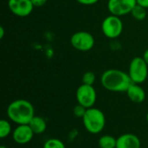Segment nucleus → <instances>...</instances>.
Masks as SVG:
<instances>
[{"label": "nucleus", "instance_id": "obj_1", "mask_svg": "<svg viewBox=\"0 0 148 148\" xmlns=\"http://www.w3.org/2000/svg\"><path fill=\"white\" fill-rule=\"evenodd\" d=\"M101 86L108 91L122 93L127 92L133 82L128 73L121 69H110L102 73L101 76Z\"/></svg>", "mask_w": 148, "mask_h": 148}, {"label": "nucleus", "instance_id": "obj_2", "mask_svg": "<svg viewBox=\"0 0 148 148\" xmlns=\"http://www.w3.org/2000/svg\"><path fill=\"white\" fill-rule=\"evenodd\" d=\"M7 116L10 121L17 125L29 124L35 116V108L27 100H15L7 108Z\"/></svg>", "mask_w": 148, "mask_h": 148}, {"label": "nucleus", "instance_id": "obj_3", "mask_svg": "<svg viewBox=\"0 0 148 148\" xmlns=\"http://www.w3.org/2000/svg\"><path fill=\"white\" fill-rule=\"evenodd\" d=\"M82 119L85 129L92 134H98L102 132L106 125L104 113L94 107L88 108Z\"/></svg>", "mask_w": 148, "mask_h": 148}, {"label": "nucleus", "instance_id": "obj_4", "mask_svg": "<svg viewBox=\"0 0 148 148\" xmlns=\"http://www.w3.org/2000/svg\"><path fill=\"white\" fill-rule=\"evenodd\" d=\"M128 75L134 83L141 84L147 79L148 64L143 57L137 56L132 59L128 67Z\"/></svg>", "mask_w": 148, "mask_h": 148}, {"label": "nucleus", "instance_id": "obj_5", "mask_svg": "<svg viewBox=\"0 0 148 148\" xmlns=\"http://www.w3.org/2000/svg\"><path fill=\"white\" fill-rule=\"evenodd\" d=\"M101 31L103 35L109 39L119 37L123 31V23L121 16L110 14L105 17L101 23Z\"/></svg>", "mask_w": 148, "mask_h": 148}, {"label": "nucleus", "instance_id": "obj_6", "mask_svg": "<svg viewBox=\"0 0 148 148\" xmlns=\"http://www.w3.org/2000/svg\"><path fill=\"white\" fill-rule=\"evenodd\" d=\"M72 47L81 52L91 50L95 46V37L88 31H77L70 37Z\"/></svg>", "mask_w": 148, "mask_h": 148}, {"label": "nucleus", "instance_id": "obj_7", "mask_svg": "<svg viewBox=\"0 0 148 148\" xmlns=\"http://www.w3.org/2000/svg\"><path fill=\"white\" fill-rule=\"evenodd\" d=\"M75 96L78 104L83 106L87 109L93 108L97 99L95 88L91 85H86L83 83L78 87Z\"/></svg>", "mask_w": 148, "mask_h": 148}, {"label": "nucleus", "instance_id": "obj_8", "mask_svg": "<svg viewBox=\"0 0 148 148\" xmlns=\"http://www.w3.org/2000/svg\"><path fill=\"white\" fill-rule=\"evenodd\" d=\"M136 4V0H108L107 6L110 14L122 16L130 14Z\"/></svg>", "mask_w": 148, "mask_h": 148}, {"label": "nucleus", "instance_id": "obj_9", "mask_svg": "<svg viewBox=\"0 0 148 148\" xmlns=\"http://www.w3.org/2000/svg\"><path fill=\"white\" fill-rule=\"evenodd\" d=\"M8 7L13 15L19 17L29 16L35 8L31 0H8Z\"/></svg>", "mask_w": 148, "mask_h": 148}, {"label": "nucleus", "instance_id": "obj_10", "mask_svg": "<svg viewBox=\"0 0 148 148\" xmlns=\"http://www.w3.org/2000/svg\"><path fill=\"white\" fill-rule=\"evenodd\" d=\"M35 134L29 126V124L25 125H17V127L12 132V139L14 142L18 145H25L29 143Z\"/></svg>", "mask_w": 148, "mask_h": 148}, {"label": "nucleus", "instance_id": "obj_11", "mask_svg": "<svg viewBox=\"0 0 148 148\" xmlns=\"http://www.w3.org/2000/svg\"><path fill=\"white\" fill-rule=\"evenodd\" d=\"M140 138L134 134H124L117 138L116 148H140Z\"/></svg>", "mask_w": 148, "mask_h": 148}, {"label": "nucleus", "instance_id": "obj_12", "mask_svg": "<svg viewBox=\"0 0 148 148\" xmlns=\"http://www.w3.org/2000/svg\"><path fill=\"white\" fill-rule=\"evenodd\" d=\"M127 95L128 99L134 103H142L146 99V92L140 84L132 83L127 90Z\"/></svg>", "mask_w": 148, "mask_h": 148}, {"label": "nucleus", "instance_id": "obj_13", "mask_svg": "<svg viewBox=\"0 0 148 148\" xmlns=\"http://www.w3.org/2000/svg\"><path fill=\"white\" fill-rule=\"evenodd\" d=\"M29 126L30 127L35 134H42L46 131L47 122L44 118L35 115L29 121Z\"/></svg>", "mask_w": 148, "mask_h": 148}, {"label": "nucleus", "instance_id": "obj_14", "mask_svg": "<svg viewBox=\"0 0 148 148\" xmlns=\"http://www.w3.org/2000/svg\"><path fill=\"white\" fill-rule=\"evenodd\" d=\"M117 139L109 134H105L100 137L98 145L100 148H116Z\"/></svg>", "mask_w": 148, "mask_h": 148}, {"label": "nucleus", "instance_id": "obj_15", "mask_svg": "<svg viewBox=\"0 0 148 148\" xmlns=\"http://www.w3.org/2000/svg\"><path fill=\"white\" fill-rule=\"evenodd\" d=\"M130 14L137 21H143L147 17V9L140 6V5H139V4H136L134 6V8L132 10Z\"/></svg>", "mask_w": 148, "mask_h": 148}, {"label": "nucleus", "instance_id": "obj_16", "mask_svg": "<svg viewBox=\"0 0 148 148\" xmlns=\"http://www.w3.org/2000/svg\"><path fill=\"white\" fill-rule=\"evenodd\" d=\"M11 134V125L7 120L0 121V138L5 139Z\"/></svg>", "mask_w": 148, "mask_h": 148}, {"label": "nucleus", "instance_id": "obj_17", "mask_svg": "<svg viewBox=\"0 0 148 148\" xmlns=\"http://www.w3.org/2000/svg\"><path fill=\"white\" fill-rule=\"evenodd\" d=\"M42 148H66V147L61 140L51 138L44 142Z\"/></svg>", "mask_w": 148, "mask_h": 148}, {"label": "nucleus", "instance_id": "obj_18", "mask_svg": "<svg viewBox=\"0 0 148 148\" xmlns=\"http://www.w3.org/2000/svg\"><path fill=\"white\" fill-rule=\"evenodd\" d=\"M95 80H96V76H95V74L92 71H87L83 74L82 75V83L83 84H86V85H91L93 86L94 83L95 82Z\"/></svg>", "mask_w": 148, "mask_h": 148}, {"label": "nucleus", "instance_id": "obj_19", "mask_svg": "<svg viewBox=\"0 0 148 148\" xmlns=\"http://www.w3.org/2000/svg\"><path fill=\"white\" fill-rule=\"evenodd\" d=\"M86 110H87V108H85L83 106L78 104L77 106H75V107L74 108V109H73V114H74L75 116H76V117H78V118H82L83 115H84L85 113H86Z\"/></svg>", "mask_w": 148, "mask_h": 148}, {"label": "nucleus", "instance_id": "obj_20", "mask_svg": "<svg viewBox=\"0 0 148 148\" xmlns=\"http://www.w3.org/2000/svg\"><path fill=\"white\" fill-rule=\"evenodd\" d=\"M76 1L83 5H93L99 2V0H76Z\"/></svg>", "mask_w": 148, "mask_h": 148}, {"label": "nucleus", "instance_id": "obj_21", "mask_svg": "<svg viewBox=\"0 0 148 148\" xmlns=\"http://www.w3.org/2000/svg\"><path fill=\"white\" fill-rule=\"evenodd\" d=\"M48 0H31L34 7H42L47 3Z\"/></svg>", "mask_w": 148, "mask_h": 148}, {"label": "nucleus", "instance_id": "obj_22", "mask_svg": "<svg viewBox=\"0 0 148 148\" xmlns=\"http://www.w3.org/2000/svg\"><path fill=\"white\" fill-rule=\"evenodd\" d=\"M137 1V4L148 9V0H136Z\"/></svg>", "mask_w": 148, "mask_h": 148}, {"label": "nucleus", "instance_id": "obj_23", "mask_svg": "<svg viewBox=\"0 0 148 148\" xmlns=\"http://www.w3.org/2000/svg\"><path fill=\"white\" fill-rule=\"evenodd\" d=\"M142 57L144 58V60L146 61V62L148 64V49H147L145 50V52H144Z\"/></svg>", "mask_w": 148, "mask_h": 148}, {"label": "nucleus", "instance_id": "obj_24", "mask_svg": "<svg viewBox=\"0 0 148 148\" xmlns=\"http://www.w3.org/2000/svg\"><path fill=\"white\" fill-rule=\"evenodd\" d=\"M4 36V28L3 26L0 27V39H3Z\"/></svg>", "mask_w": 148, "mask_h": 148}, {"label": "nucleus", "instance_id": "obj_25", "mask_svg": "<svg viewBox=\"0 0 148 148\" xmlns=\"http://www.w3.org/2000/svg\"><path fill=\"white\" fill-rule=\"evenodd\" d=\"M0 148H8V147H5V146H1Z\"/></svg>", "mask_w": 148, "mask_h": 148}, {"label": "nucleus", "instance_id": "obj_26", "mask_svg": "<svg viewBox=\"0 0 148 148\" xmlns=\"http://www.w3.org/2000/svg\"><path fill=\"white\" fill-rule=\"evenodd\" d=\"M147 122H148V112H147Z\"/></svg>", "mask_w": 148, "mask_h": 148}]
</instances>
